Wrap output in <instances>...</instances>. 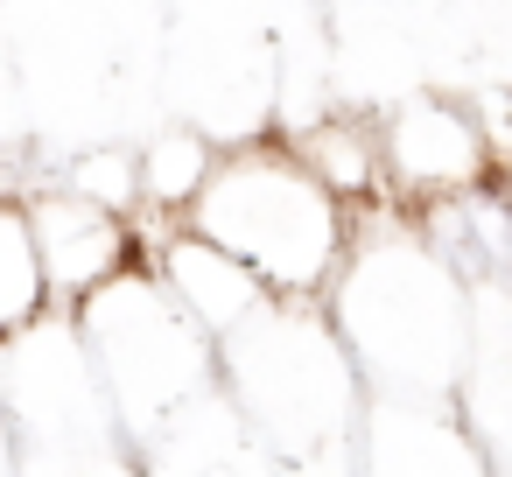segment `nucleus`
Wrapping results in <instances>:
<instances>
[{
    "instance_id": "obj_7",
    "label": "nucleus",
    "mask_w": 512,
    "mask_h": 477,
    "mask_svg": "<svg viewBox=\"0 0 512 477\" xmlns=\"http://www.w3.org/2000/svg\"><path fill=\"white\" fill-rule=\"evenodd\" d=\"M155 274L169 281V295L211 330V337H225V330H239L260 302H267V288H260V274L253 267H239L225 246H211L204 232H176L169 246H162V260H155Z\"/></svg>"
},
{
    "instance_id": "obj_11",
    "label": "nucleus",
    "mask_w": 512,
    "mask_h": 477,
    "mask_svg": "<svg viewBox=\"0 0 512 477\" xmlns=\"http://www.w3.org/2000/svg\"><path fill=\"white\" fill-rule=\"evenodd\" d=\"M0 477H15V421H8V407H0Z\"/></svg>"
},
{
    "instance_id": "obj_10",
    "label": "nucleus",
    "mask_w": 512,
    "mask_h": 477,
    "mask_svg": "<svg viewBox=\"0 0 512 477\" xmlns=\"http://www.w3.org/2000/svg\"><path fill=\"white\" fill-rule=\"evenodd\" d=\"M211 148L204 141H162L148 162H141V190H148V204L155 211H190V197L204 190V176H211Z\"/></svg>"
},
{
    "instance_id": "obj_6",
    "label": "nucleus",
    "mask_w": 512,
    "mask_h": 477,
    "mask_svg": "<svg viewBox=\"0 0 512 477\" xmlns=\"http://www.w3.org/2000/svg\"><path fill=\"white\" fill-rule=\"evenodd\" d=\"M379 148H386V176L407 197H428V204H456V197H470L491 176L484 127L463 106H449V99L400 106L386 120V134H379Z\"/></svg>"
},
{
    "instance_id": "obj_8",
    "label": "nucleus",
    "mask_w": 512,
    "mask_h": 477,
    "mask_svg": "<svg viewBox=\"0 0 512 477\" xmlns=\"http://www.w3.org/2000/svg\"><path fill=\"white\" fill-rule=\"evenodd\" d=\"M50 274H43V253H36V225H29V204H8L0 197V344L15 330H29L36 316H50Z\"/></svg>"
},
{
    "instance_id": "obj_2",
    "label": "nucleus",
    "mask_w": 512,
    "mask_h": 477,
    "mask_svg": "<svg viewBox=\"0 0 512 477\" xmlns=\"http://www.w3.org/2000/svg\"><path fill=\"white\" fill-rule=\"evenodd\" d=\"M78 330L92 344V365L106 379V400L127 428V442H155L190 400L211 393V365H218V337L169 295V281L155 267H127L113 274L99 295H85Z\"/></svg>"
},
{
    "instance_id": "obj_5",
    "label": "nucleus",
    "mask_w": 512,
    "mask_h": 477,
    "mask_svg": "<svg viewBox=\"0 0 512 477\" xmlns=\"http://www.w3.org/2000/svg\"><path fill=\"white\" fill-rule=\"evenodd\" d=\"M29 225H36V253H43V274H50V302H57V309H78V302L99 295L113 274L148 267L134 225H127L113 204H99L92 190L36 197V204H29Z\"/></svg>"
},
{
    "instance_id": "obj_1",
    "label": "nucleus",
    "mask_w": 512,
    "mask_h": 477,
    "mask_svg": "<svg viewBox=\"0 0 512 477\" xmlns=\"http://www.w3.org/2000/svg\"><path fill=\"white\" fill-rule=\"evenodd\" d=\"M183 225L253 267L267 295H323L351 253V204L295 148L218 155Z\"/></svg>"
},
{
    "instance_id": "obj_9",
    "label": "nucleus",
    "mask_w": 512,
    "mask_h": 477,
    "mask_svg": "<svg viewBox=\"0 0 512 477\" xmlns=\"http://www.w3.org/2000/svg\"><path fill=\"white\" fill-rule=\"evenodd\" d=\"M344 204H365L372 190H379V176H386V148H379V134H365V127H351V120H323L316 134H302V148H295Z\"/></svg>"
},
{
    "instance_id": "obj_3",
    "label": "nucleus",
    "mask_w": 512,
    "mask_h": 477,
    "mask_svg": "<svg viewBox=\"0 0 512 477\" xmlns=\"http://www.w3.org/2000/svg\"><path fill=\"white\" fill-rule=\"evenodd\" d=\"M225 393L274 456H316L351 421V344L309 309V295H267L218 337Z\"/></svg>"
},
{
    "instance_id": "obj_4",
    "label": "nucleus",
    "mask_w": 512,
    "mask_h": 477,
    "mask_svg": "<svg viewBox=\"0 0 512 477\" xmlns=\"http://www.w3.org/2000/svg\"><path fill=\"white\" fill-rule=\"evenodd\" d=\"M330 288H337V337L386 386H428L442 379L435 365L463 351V295L442 253L407 232H386L365 246L351 232V253Z\"/></svg>"
}]
</instances>
